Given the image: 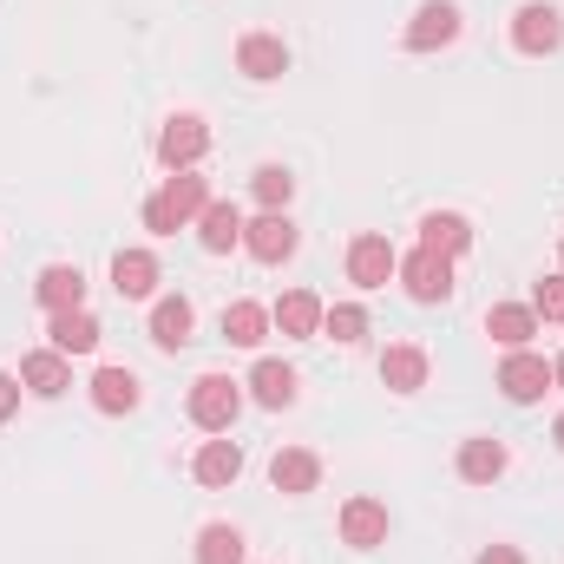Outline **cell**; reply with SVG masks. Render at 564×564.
Masks as SVG:
<instances>
[{"mask_svg": "<svg viewBox=\"0 0 564 564\" xmlns=\"http://www.w3.org/2000/svg\"><path fill=\"white\" fill-rule=\"evenodd\" d=\"M270 328H276V322H270V308H263V302H250V295L224 308V341H230V348H263V341H270Z\"/></svg>", "mask_w": 564, "mask_h": 564, "instance_id": "obj_26", "label": "cell"}, {"mask_svg": "<svg viewBox=\"0 0 564 564\" xmlns=\"http://www.w3.org/2000/svg\"><path fill=\"white\" fill-rule=\"evenodd\" d=\"M295 243H302V230L289 224V210H263L257 224H243V250H250L257 263H289Z\"/></svg>", "mask_w": 564, "mask_h": 564, "instance_id": "obj_7", "label": "cell"}, {"mask_svg": "<svg viewBox=\"0 0 564 564\" xmlns=\"http://www.w3.org/2000/svg\"><path fill=\"white\" fill-rule=\"evenodd\" d=\"M401 282H408L414 302H446V295H453V257L414 250V257H401Z\"/></svg>", "mask_w": 564, "mask_h": 564, "instance_id": "obj_8", "label": "cell"}, {"mask_svg": "<svg viewBox=\"0 0 564 564\" xmlns=\"http://www.w3.org/2000/svg\"><path fill=\"white\" fill-rule=\"evenodd\" d=\"M184 414H191V426H204V433H230L237 414H243V381H230V375H197Z\"/></svg>", "mask_w": 564, "mask_h": 564, "instance_id": "obj_2", "label": "cell"}, {"mask_svg": "<svg viewBox=\"0 0 564 564\" xmlns=\"http://www.w3.org/2000/svg\"><path fill=\"white\" fill-rule=\"evenodd\" d=\"M158 282H164V270H158L151 250H119V257H112V289H119L126 302H151Z\"/></svg>", "mask_w": 564, "mask_h": 564, "instance_id": "obj_19", "label": "cell"}, {"mask_svg": "<svg viewBox=\"0 0 564 564\" xmlns=\"http://www.w3.org/2000/svg\"><path fill=\"white\" fill-rule=\"evenodd\" d=\"M322 308H328V302H322L315 289H289L276 308H270V322H276L282 341H315V335H322Z\"/></svg>", "mask_w": 564, "mask_h": 564, "instance_id": "obj_9", "label": "cell"}, {"mask_svg": "<svg viewBox=\"0 0 564 564\" xmlns=\"http://www.w3.org/2000/svg\"><path fill=\"white\" fill-rule=\"evenodd\" d=\"M473 564H525V552H519V545H486Z\"/></svg>", "mask_w": 564, "mask_h": 564, "instance_id": "obj_33", "label": "cell"}, {"mask_svg": "<svg viewBox=\"0 0 564 564\" xmlns=\"http://www.w3.org/2000/svg\"><path fill=\"white\" fill-rule=\"evenodd\" d=\"M197 243H204L210 257H230V250L243 243V210L224 204V197H210V210L197 217Z\"/></svg>", "mask_w": 564, "mask_h": 564, "instance_id": "obj_22", "label": "cell"}, {"mask_svg": "<svg viewBox=\"0 0 564 564\" xmlns=\"http://www.w3.org/2000/svg\"><path fill=\"white\" fill-rule=\"evenodd\" d=\"M322 335H335L341 348L368 341V308H361V302H328V308H322Z\"/></svg>", "mask_w": 564, "mask_h": 564, "instance_id": "obj_28", "label": "cell"}, {"mask_svg": "<svg viewBox=\"0 0 564 564\" xmlns=\"http://www.w3.org/2000/svg\"><path fill=\"white\" fill-rule=\"evenodd\" d=\"M552 440H558V446H564V414H558V421H552Z\"/></svg>", "mask_w": 564, "mask_h": 564, "instance_id": "obj_35", "label": "cell"}, {"mask_svg": "<svg viewBox=\"0 0 564 564\" xmlns=\"http://www.w3.org/2000/svg\"><path fill=\"white\" fill-rule=\"evenodd\" d=\"M381 388H388V394H421L426 388V348L394 341V348L381 355Z\"/></svg>", "mask_w": 564, "mask_h": 564, "instance_id": "obj_24", "label": "cell"}, {"mask_svg": "<svg viewBox=\"0 0 564 564\" xmlns=\"http://www.w3.org/2000/svg\"><path fill=\"white\" fill-rule=\"evenodd\" d=\"M453 40H459V7L453 0H426L414 13V26H408V53H440Z\"/></svg>", "mask_w": 564, "mask_h": 564, "instance_id": "obj_13", "label": "cell"}, {"mask_svg": "<svg viewBox=\"0 0 564 564\" xmlns=\"http://www.w3.org/2000/svg\"><path fill=\"white\" fill-rule=\"evenodd\" d=\"M512 46H519L525 59L558 53V46H564V13L552 7V0H525V7L512 13Z\"/></svg>", "mask_w": 564, "mask_h": 564, "instance_id": "obj_4", "label": "cell"}, {"mask_svg": "<svg viewBox=\"0 0 564 564\" xmlns=\"http://www.w3.org/2000/svg\"><path fill=\"white\" fill-rule=\"evenodd\" d=\"M46 335H53V348L73 361V355H93L106 328H99V315H93V308H59V315L46 322Z\"/></svg>", "mask_w": 564, "mask_h": 564, "instance_id": "obj_20", "label": "cell"}, {"mask_svg": "<svg viewBox=\"0 0 564 564\" xmlns=\"http://www.w3.org/2000/svg\"><path fill=\"white\" fill-rule=\"evenodd\" d=\"M532 315H539V322H564V270L558 276H539V289H532Z\"/></svg>", "mask_w": 564, "mask_h": 564, "instance_id": "obj_31", "label": "cell"}, {"mask_svg": "<svg viewBox=\"0 0 564 564\" xmlns=\"http://www.w3.org/2000/svg\"><path fill=\"white\" fill-rule=\"evenodd\" d=\"M341 545H355V552H375V545H388V506L381 499H348L341 506Z\"/></svg>", "mask_w": 564, "mask_h": 564, "instance_id": "obj_12", "label": "cell"}, {"mask_svg": "<svg viewBox=\"0 0 564 564\" xmlns=\"http://www.w3.org/2000/svg\"><path fill=\"white\" fill-rule=\"evenodd\" d=\"M139 401H144V388H139L132 368H99V375H93V408H99V414H132Z\"/></svg>", "mask_w": 564, "mask_h": 564, "instance_id": "obj_27", "label": "cell"}, {"mask_svg": "<svg viewBox=\"0 0 564 564\" xmlns=\"http://www.w3.org/2000/svg\"><path fill=\"white\" fill-rule=\"evenodd\" d=\"M552 388H564V355L552 361Z\"/></svg>", "mask_w": 564, "mask_h": 564, "instance_id": "obj_34", "label": "cell"}, {"mask_svg": "<svg viewBox=\"0 0 564 564\" xmlns=\"http://www.w3.org/2000/svg\"><path fill=\"white\" fill-rule=\"evenodd\" d=\"M499 388H506L512 408H532V401L552 394V361L532 355V348H506V361H499Z\"/></svg>", "mask_w": 564, "mask_h": 564, "instance_id": "obj_5", "label": "cell"}, {"mask_svg": "<svg viewBox=\"0 0 564 564\" xmlns=\"http://www.w3.org/2000/svg\"><path fill=\"white\" fill-rule=\"evenodd\" d=\"M204 158H210V126H204L197 112L164 119V132H158V164H164V171H197Z\"/></svg>", "mask_w": 564, "mask_h": 564, "instance_id": "obj_3", "label": "cell"}, {"mask_svg": "<svg viewBox=\"0 0 564 564\" xmlns=\"http://www.w3.org/2000/svg\"><path fill=\"white\" fill-rule=\"evenodd\" d=\"M20 414V375H0V426Z\"/></svg>", "mask_w": 564, "mask_h": 564, "instance_id": "obj_32", "label": "cell"}, {"mask_svg": "<svg viewBox=\"0 0 564 564\" xmlns=\"http://www.w3.org/2000/svg\"><path fill=\"white\" fill-rule=\"evenodd\" d=\"M459 479L466 486H492L506 466H512V453H506V440H492V433H473V440H459Z\"/></svg>", "mask_w": 564, "mask_h": 564, "instance_id": "obj_11", "label": "cell"}, {"mask_svg": "<svg viewBox=\"0 0 564 564\" xmlns=\"http://www.w3.org/2000/svg\"><path fill=\"white\" fill-rule=\"evenodd\" d=\"M486 335H492L499 348H532V335H539L532 302H492V308H486Z\"/></svg>", "mask_w": 564, "mask_h": 564, "instance_id": "obj_23", "label": "cell"}, {"mask_svg": "<svg viewBox=\"0 0 564 564\" xmlns=\"http://www.w3.org/2000/svg\"><path fill=\"white\" fill-rule=\"evenodd\" d=\"M20 388H26V394H40V401H59V394L73 388L66 355H59V348H33V355L20 361Z\"/></svg>", "mask_w": 564, "mask_h": 564, "instance_id": "obj_15", "label": "cell"}, {"mask_svg": "<svg viewBox=\"0 0 564 564\" xmlns=\"http://www.w3.org/2000/svg\"><path fill=\"white\" fill-rule=\"evenodd\" d=\"M250 191H257L263 210H289V197H295V171H289V164H263V171L250 177Z\"/></svg>", "mask_w": 564, "mask_h": 564, "instance_id": "obj_30", "label": "cell"}, {"mask_svg": "<svg viewBox=\"0 0 564 564\" xmlns=\"http://www.w3.org/2000/svg\"><path fill=\"white\" fill-rule=\"evenodd\" d=\"M421 250L466 257V250H473V224H466L459 210H426V217H421Z\"/></svg>", "mask_w": 564, "mask_h": 564, "instance_id": "obj_25", "label": "cell"}, {"mask_svg": "<svg viewBox=\"0 0 564 564\" xmlns=\"http://www.w3.org/2000/svg\"><path fill=\"white\" fill-rule=\"evenodd\" d=\"M558 263H564V243H558Z\"/></svg>", "mask_w": 564, "mask_h": 564, "instance_id": "obj_36", "label": "cell"}, {"mask_svg": "<svg viewBox=\"0 0 564 564\" xmlns=\"http://www.w3.org/2000/svg\"><path fill=\"white\" fill-rule=\"evenodd\" d=\"M270 486L289 492V499L315 492V486H322V459H315L308 446H276V459H270Z\"/></svg>", "mask_w": 564, "mask_h": 564, "instance_id": "obj_17", "label": "cell"}, {"mask_svg": "<svg viewBox=\"0 0 564 564\" xmlns=\"http://www.w3.org/2000/svg\"><path fill=\"white\" fill-rule=\"evenodd\" d=\"M210 210V184L197 171H171L158 197H144V230L151 237H177L184 224H197Z\"/></svg>", "mask_w": 564, "mask_h": 564, "instance_id": "obj_1", "label": "cell"}, {"mask_svg": "<svg viewBox=\"0 0 564 564\" xmlns=\"http://www.w3.org/2000/svg\"><path fill=\"white\" fill-rule=\"evenodd\" d=\"M394 276H401V250H394L381 230H361V237L348 243V282H355V289H388Z\"/></svg>", "mask_w": 564, "mask_h": 564, "instance_id": "obj_6", "label": "cell"}, {"mask_svg": "<svg viewBox=\"0 0 564 564\" xmlns=\"http://www.w3.org/2000/svg\"><path fill=\"white\" fill-rule=\"evenodd\" d=\"M197 564H243V532L237 525H204L197 532Z\"/></svg>", "mask_w": 564, "mask_h": 564, "instance_id": "obj_29", "label": "cell"}, {"mask_svg": "<svg viewBox=\"0 0 564 564\" xmlns=\"http://www.w3.org/2000/svg\"><path fill=\"white\" fill-rule=\"evenodd\" d=\"M33 302H40L46 315H59V308H86V276H79V263H46L40 282H33Z\"/></svg>", "mask_w": 564, "mask_h": 564, "instance_id": "obj_16", "label": "cell"}, {"mask_svg": "<svg viewBox=\"0 0 564 564\" xmlns=\"http://www.w3.org/2000/svg\"><path fill=\"white\" fill-rule=\"evenodd\" d=\"M191 328H197V308H191L184 295H158V302H151V341H158L164 355L191 348Z\"/></svg>", "mask_w": 564, "mask_h": 564, "instance_id": "obj_14", "label": "cell"}, {"mask_svg": "<svg viewBox=\"0 0 564 564\" xmlns=\"http://www.w3.org/2000/svg\"><path fill=\"white\" fill-rule=\"evenodd\" d=\"M191 479H197V486H210V492L237 486V479H243V446H237V440H224V433H217V440H204V446H197V459H191Z\"/></svg>", "mask_w": 564, "mask_h": 564, "instance_id": "obj_10", "label": "cell"}, {"mask_svg": "<svg viewBox=\"0 0 564 564\" xmlns=\"http://www.w3.org/2000/svg\"><path fill=\"white\" fill-rule=\"evenodd\" d=\"M237 73L243 79H282L289 73V46H282L276 33H243L237 40Z\"/></svg>", "mask_w": 564, "mask_h": 564, "instance_id": "obj_21", "label": "cell"}, {"mask_svg": "<svg viewBox=\"0 0 564 564\" xmlns=\"http://www.w3.org/2000/svg\"><path fill=\"white\" fill-rule=\"evenodd\" d=\"M243 388H250V401H257V408L282 414V408H295V388H302V381H295V368H289V361H270V355H263V361L250 368V381H243Z\"/></svg>", "mask_w": 564, "mask_h": 564, "instance_id": "obj_18", "label": "cell"}]
</instances>
